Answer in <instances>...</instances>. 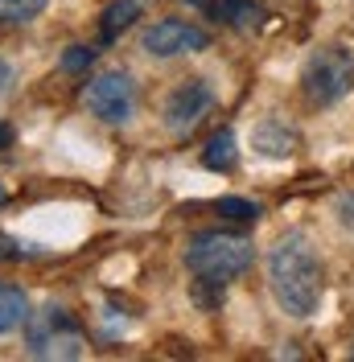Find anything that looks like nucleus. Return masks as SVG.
I'll list each match as a JSON object with an SVG mask.
<instances>
[{
	"mask_svg": "<svg viewBox=\"0 0 354 362\" xmlns=\"http://www.w3.org/2000/svg\"><path fill=\"white\" fill-rule=\"evenodd\" d=\"M268 284H272L276 305L288 317L305 321V317L317 313L321 293H326V272H321V259H317L305 230H285L272 243V251H268Z\"/></svg>",
	"mask_w": 354,
	"mask_h": 362,
	"instance_id": "f257e3e1",
	"label": "nucleus"
},
{
	"mask_svg": "<svg viewBox=\"0 0 354 362\" xmlns=\"http://www.w3.org/2000/svg\"><path fill=\"white\" fill-rule=\"evenodd\" d=\"M256 264V247L251 239L235 235V230H198L185 243V268L198 280H215V284H231Z\"/></svg>",
	"mask_w": 354,
	"mask_h": 362,
	"instance_id": "f03ea898",
	"label": "nucleus"
},
{
	"mask_svg": "<svg viewBox=\"0 0 354 362\" xmlns=\"http://www.w3.org/2000/svg\"><path fill=\"white\" fill-rule=\"evenodd\" d=\"M350 87H354V54L346 45H321L317 54H309V62L301 70V90H305L309 103L330 107Z\"/></svg>",
	"mask_w": 354,
	"mask_h": 362,
	"instance_id": "7ed1b4c3",
	"label": "nucleus"
},
{
	"mask_svg": "<svg viewBox=\"0 0 354 362\" xmlns=\"http://www.w3.org/2000/svg\"><path fill=\"white\" fill-rule=\"evenodd\" d=\"M25 346L33 358H79L83 329L62 305H45L42 313H29L25 321Z\"/></svg>",
	"mask_w": 354,
	"mask_h": 362,
	"instance_id": "20e7f679",
	"label": "nucleus"
},
{
	"mask_svg": "<svg viewBox=\"0 0 354 362\" xmlns=\"http://www.w3.org/2000/svg\"><path fill=\"white\" fill-rule=\"evenodd\" d=\"M83 103L103 124H128L136 112V83L128 70H108L83 87Z\"/></svg>",
	"mask_w": 354,
	"mask_h": 362,
	"instance_id": "39448f33",
	"label": "nucleus"
},
{
	"mask_svg": "<svg viewBox=\"0 0 354 362\" xmlns=\"http://www.w3.org/2000/svg\"><path fill=\"white\" fill-rule=\"evenodd\" d=\"M215 103H219V95H215V87L206 78H185L181 87H173L165 95L161 119H165V128L173 136H190L206 115L215 112Z\"/></svg>",
	"mask_w": 354,
	"mask_h": 362,
	"instance_id": "423d86ee",
	"label": "nucleus"
},
{
	"mask_svg": "<svg viewBox=\"0 0 354 362\" xmlns=\"http://www.w3.org/2000/svg\"><path fill=\"white\" fill-rule=\"evenodd\" d=\"M210 45V33L194 21H181V17H165V21L149 25L140 33V49L149 58H177V54H202Z\"/></svg>",
	"mask_w": 354,
	"mask_h": 362,
	"instance_id": "0eeeda50",
	"label": "nucleus"
},
{
	"mask_svg": "<svg viewBox=\"0 0 354 362\" xmlns=\"http://www.w3.org/2000/svg\"><path fill=\"white\" fill-rule=\"evenodd\" d=\"M251 148L268 160H285L297 153V128H288L285 119H264L251 132Z\"/></svg>",
	"mask_w": 354,
	"mask_h": 362,
	"instance_id": "6e6552de",
	"label": "nucleus"
},
{
	"mask_svg": "<svg viewBox=\"0 0 354 362\" xmlns=\"http://www.w3.org/2000/svg\"><path fill=\"white\" fill-rule=\"evenodd\" d=\"M239 140L231 128H219V132L206 140V148H202V165L206 169H215V173H227V169H235V160H239V148H235Z\"/></svg>",
	"mask_w": 354,
	"mask_h": 362,
	"instance_id": "1a4fd4ad",
	"label": "nucleus"
},
{
	"mask_svg": "<svg viewBox=\"0 0 354 362\" xmlns=\"http://www.w3.org/2000/svg\"><path fill=\"white\" fill-rule=\"evenodd\" d=\"M25 321H29V300L17 284H8V280H0V334H13V329H21Z\"/></svg>",
	"mask_w": 354,
	"mask_h": 362,
	"instance_id": "9d476101",
	"label": "nucleus"
},
{
	"mask_svg": "<svg viewBox=\"0 0 354 362\" xmlns=\"http://www.w3.org/2000/svg\"><path fill=\"white\" fill-rule=\"evenodd\" d=\"M210 13H215V21L231 25V29H256L260 17H264V8L251 4V0H215Z\"/></svg>",
	"mask_w": 354,
	"mask_h": 362,
	"instance_id": "9b49d317",
	"label": "nucleus"
},
{
	"mask_svg": "<svg viewBox=\"0 0 354 362\" xmlns=\"http://www.w3.org/2000/svg\"><path fill=\"white\" fill-rule=\"evenodd\" d=\"M140 13H144V0H115V4H108L103 25H99V37H103V42H115Z\"/></svg>",
	"mask_w": 354,
	"mask_h": 362,
	"instance_id": "f8f14e48",
	"label": "nucleus"
},
{
	"mask_svg": "<svg viewBox=\"0 0 354 362\" xmlns=\"http://www.w3.org/2000/svg\"><path fill=\"white\" fill-rule=\"evenodd\" d=\"M215 214L227 218V223H260V202H251V198H239V194H222L219 202H215Z\"/></svg>",
	"mask_w": 354,
	"mask_h": 362,
	"instance_id": "ddd939ff",
	"label": "nucleus"
},
{
	"mask_svg": "<svg viewBox=\"0 0 354 362\" xmlns=\"http://www.w3.org/2000/svg\"><path fill=\"white\" fill-rule=\"evenodd\" d=\"M50 0H0V25H25L42 13Z\"/></svg>",
	"mask_w": 354,
	"mask_h": 362,
	"instance_id": "4468645a",
	"label": "nucleus"
},
{
	"mask_svg": "<svg viewBox=\"0 0 354 362\" xmlns=\"http://www.w3.org/2000/svg\"><path fill=\"white\" fill-rule=\"evenodd\" d=\"M95 62V49L91 45H70L67 54H62V70L67 74H79V70H87Z\"/></svg>",
	"mask_w": 354,
	"mask_h": 362,
	"instance_id": "2eb2a0df",
	"label": "nucleus"
},
{
	"mask_svg": "<svg viewBox=\"0 0 354 362\" xmlns=\"http://www.w3.org/2000/svg\"><path fill=\"white\" fill-rule=\"evenodd\" d=\"M222 288L227 284H215V280H194V300L202 309H219L222 305Z\"/></svg>",
	"mask_w": 354,
	"mask_h": 362,
	"instance_id": "dca6fc26",
	"label": "nucleus"
},
{
	"mask_svg": "<svg viewBox=\"0 0 354 362\" xmlns=\"http://www.w3.org/2000/svg\"><path fill=\"white\" fill-rule=\"evenodd\" d=\"M333 214H338V223L346 226V230H354V189H350V194H342V198L333 202Z\"/></svg>",
	"mask_w": 354,
	"mask_h": 362,
	"instance_id": "f3484780",
	"label": "nucleus"
},
{
	"mask_svg": "<svg viewBox=\"0 0 354 362\" xmlns=\"http://www.w3.org/2000/svg\"><path fill=\"white\" fill-rule=\"evenodd\" d=\"M0 259H21V243H13L8 235H0Z\"/></svg>",
	"mask_w": 354,
	"mask_h": 362,
	"instance_id": "a211bd4d",
	"label": "nucleus"
},
{
	"mask_svg": "<svg viewBox=\"0 0 354 362\" xmlns=\"http://www.w3.org/2000/svg\"><path fill=\"white\" fill-rule=\"evenodd\" d=\"M8 87H13V66H8V62H0V95H4Z\"/></svg>",
	"mask_w": 354,
	"mask_h": 362,
	"instance_id": "6ab92c4d",
	"label": "nucleus"
},
{
	"mask_svg": "<svg viewBox=\"0 0 354 362\" xmlns=\"http://www.w3.org/2000/svg\"><path fill=\"white\" fill-rule=\"evenodd\" d=\"M4 148H13V128L0 119V153H4Z\"/></svg>",
	"mask_w": 354,
	"mask_h": 362,
	"instance_id": "aec40b11",
	"label": "nucleus"
},
{
	"mask_svg": "<svg viewBox=\"0 0 354 362\" xmlns=\"http://www.w3.org/2000/svg\"><path fill=\"white\" fill-rule=\"evenodd\" d=\"M4 198H8V194H4V185H0V206H4Z\"/></svg>",
	"mask_w": 354,
	"mask_h": 362,
	"instance_id": "412c9836",
	"label": "nucleus"
},
{
	"mask_svg": "<svg viewBox=\"0 0 354 362\" xmlns=\"http://www.w3.org/2000/svg\"><path fill=\"white\" fill-rule=\"evenodd\" d=\"M350 354H354V346H350Z\"/></svg>",
	"mask_w": 354,
	"mask_h": 362,
	"instance_id": "4be33fe9",
	"label": "nucleus"
}]
</instances>
